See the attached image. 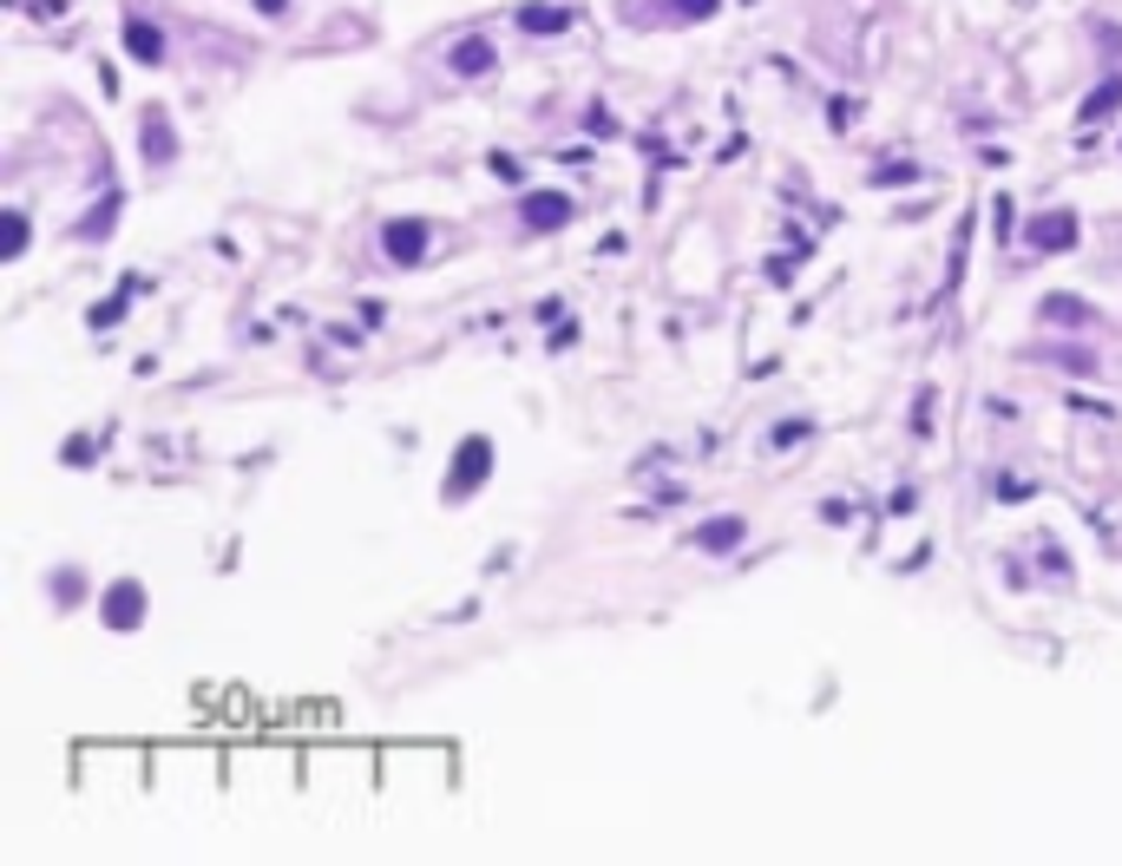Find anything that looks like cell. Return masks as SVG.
I'll return each instance as SVG.
<instances>
[{
	"label": "cell",
	"mask_w": 1122,
	"mask_h": 866,
	"mask_svg": "<svg viewBox=\"0 0 1122 866\" xmlns=\"http://www.w3.org/2000/svg\"><path fill=\"white\" fill-rule=\"evenodd\" d=\"M486 473H493V440H486V434L460 440V453H453V473H447V499H466L473 486H486Z\"/></svg>",
	"instance_id": "1"
},
{
	"label": "cell",
	"mask_w": 1122,
	"mask_h": 866,
	"mask_svg": "<svg viewBox=\"0 0 1122 866\" xmlns=\"http://www.w3.org/2000/svg\"><path fill=\"white\" fill-rule=\"evenodd\" d=\"M99 617H105V631H138V624H144V585H138V578H118V585H105V598H99Z\"/></svg>",
	"instance_id": "2"
},
{
	"label": "cell",
	"mask_w": 1122,
	"mask_h": 866,
	"mask_svg": "<svg viewBox=\"0 0 1122 866\" xmlns=\"http://www.w3.org/2000/svg\"><path fill=\"white\" fill-rule=\"evenodd\" d=\"M519 217H525V236H558L571 223V197L565 190H532Z\"/></svg>",
	"instance_id": "3"
},
{
	"label": "cell",
	"mask_w": 1122,
	"mask_h": 866,
	"mask_svg": "<svg viewBox=\"0 0 1122 866\" xmlns=\"http://www.w3.org/2000/svg\"><path fill=\"white\" fill-rule=\"evenodd\" d=\"M427 243H433V230H427L420 217H394V223L381 230V250H388V263H420V256H427Z\"/></svg>",
	"instance_id": "4"
},
{
	"label": "cell",
	"mask_w": 1122,
	"mask_h": 866,
	"mask_svg": "<svg viewBox=\"0 0 1122 866\" xmlns=\"http://www.w3.org/2000/svg\"><path fill=\"white\" fill-rule=\"evenodd\" d=\"M1031 250H1071L1077 243V217L1071 210H1044V217H1031Z\"/></svg>",
	"instance_id": "5"
},
{
	"label": "cell",
	"mask_w": 1122,
	"mask_h": 866,
	"mask_svg": "<svg viewBox=\"0 0 1122 866\" xmlns=\"http://www.w3.org/2000/svg\"><path fill=\"white\" fill-rule=\"evenodd\" d=\"M742 539H749V526H742L736 512H722V519H709V526H696V532H690V545H696V552H736Z\"/></svg>",
	"instance_id": "6"
},
{
	"label": "cell",
	"mask_w": 1122,
	"mask_h": 866,
	"mask_svg": "<svg viewBox=\"0 0 1122 866\" xmlns=\"http://www.w3.org/2000/svg\"><path fill=\"white\" fill-rule=\"evenodd\" d=\"M519 26L539 33V39H552V33L571 26V7H558V0H525V7H519Z\"/></svg>",
	"instance_id": "7"
},
{
	"label": "cell",
	"mask_w": 1122,
	"mask_h": 866,
	"mask_svg": "<svg viewBox=\"0 0 1122 866\" xmlns=\"http://www.w3.org/2000/svg\"><path fill=\"white\" fill-rule=\"evenodd\" d=\"M125 53H131L138 66H158V59H164V33H158L151 20H125Z\"/></svg>",
	"instance_id": "8"
},
{
	"label": "cell",
	"mask_w": 1122,
	"mask_h": 866,
	"mask_svg": "<svg viewBox=\"0 0 1122 866\" xmlns=\"http://www.w3.org/2000/svg\"><path fill=\"white\" fill-rule=\"evenodd\" d=\"M453 72H460V79H479V72H493V46H486L479 33H473V39H460V46H453Z\"/></svg>",
	"instance_id": "9"
},
{
	"label": "cell",
	"mask_w": 1122,
	"mask_h": 866,
	"mask_svg": "<svg viewBox=\"0 0 1122 866\" xmlns=\"http://www.w3.org/2000/svg\"><path fill=\"white\" fill-rule=\"evenodd\" d=\"M144 158H151V164H171V158H177V138H171L164 112H144Z\"/></svg>",
	"instance_id": "10"
},
{
	"label": "cell",
	"mask_w": 1122,
	"mask_h": 866,
	"mask_svg": "<svg viewBox=\"0 0 1122 866\" xmlns=\"http://www.w3.org/2000/svg\"><path fill=\"white\" fill-rule=\"evenodd\" d=\"M1044 322H1071V328H1090L1097 322V309L1090 302H1077V296H1044V309H1038Z\"/></svg>",
	"instance_id": "11"
},
{
	"label": "cell",
	"mask_w": 1122,
	"mask_h": 866,
	"mask_svg": "<svg viewBox=\"0 0 1122 866\" xmlns=\"http://www.w3.org/2000/svg\"><path fill=\"white\" fill-rule=\"evenodd\" d=\"M1117 105H1122V79H1103V85L1084 99V112H1077V118H1084V125H1097V118H1110Z\"/></svg>",
	"instance_id": "12"
},
{
	"label": "cell",
	"mask_w": 1122,
	"mask_h": 866,
	"mask_svg": "<svg viewBox=\"0 0 1122 866\" xmlns=\"http://www.w3.org/2000/svg\"><path fill=\"white\" fill-rule=\"evenodd\" d=\"M53 598H59V604H79V598H85V578H79V571H59V578H53Z\"/></svg>",
	"instance_id": "13"
},
{
	"label": "cell",
	"mask_w": 1122,
	"mask_h": 866,
	"mask_svg": "<svg viewBox=\"0 0 1122 866\" xmlns=\"http://www.w3.org/2000/svg\"><path fill=\"white\" fill-rule=\"evenodd\" d=\"M112 210H118V197H105V204H99V210H92V217H85V223H79V236H99V230H105V223H112Z\"/></svg>",
	"instance_id": "14"
},
{
	"label": "cell",
	"mask_w": 1122,
	"mask_h": 866,
	"mask_svg": "<svg viewBox=\"0 0 1122 866\" xmlns=\"http://www.w3.org/2000/svg\"><path fill=\"white\" fill-rule=\"evenodd\" d=\"M670 7H676V13H683V20H709V13H716V7H722V0H670Z\"/></svg>",
	"instance_id": "15"
},
{
	"label": "cell",
	"mask_w": 1122,
	"mask_h": 866,
	"mask_svg": "<svg viewBox=\"0 0 1122 866\" xmlns=\"http://www.w3.org/2000/svg\"><path fill=\"white\" fill-rule=\"evenodd\" d=\"M26 250V217H7V256H20Z\"/></svg>",
	"instance_id": "16"
},
{
	"label": "cell",
	"mask_w": 1122,
	"mask_h": 866,
	"mask_svg": "<svg viewBox=\"0 0 1122 866\" xmlns=\"http://www.w3.org/2000/svg\"><path fill=\"white\" fill-rule=\"evenodd\" d=\"M256 13H282V0H256Z\"/></svg>",
	"instance_id": "17"
}]
</instances>
